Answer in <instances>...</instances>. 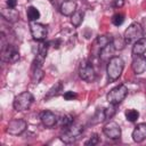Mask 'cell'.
Listing matches in <instances>:
<instances>
[{
    "mask_svg": "<svg viewBox=\"0 0 146 146\" xmlns=\"http://www.w3.org/2000/svg\"><path fill=\"white\" fill-rule=\"evenodd\" d=\"M123 68H124V62L122 60L121 57H119V56L111 57L107 63V67H106L108 80L110 81L117 80L123 72Z\"/></svg>",
    "mask_w": 146,
    "mask_h": 146,
    "instance_id": "1",
    "label": "cell"
},
{
    "mask_svg": "<svg viewBox=\"0 0 146 146\" xmlns=\"http://www.w3.org/2000/svg\"><path fill=\"white\" fill-rule=\"evenodd\" d=\"M83 130L84 127L81 123L73 122L71 125L65 128L64 133L60 136V140L65 144H73L80 138V136L83 133Z\"/></svg>",
    "mask_w": 146,
    "mask_h": 146,
    "instance_id": "2",
    "label": "cell"
},
{
    "mask_svg": "<svg viewBox=\"0 0 146 146\" xmlns=\"http://www.w3.org/2000/svg\"><path fill=\"white\" fill-rule=\"evenodd\" d=\"M34 102V97L31 92L29 91H24V92H21L19 95H17L14 99V108L18 112H22V111H26L31 107V105L33 104Z\"/></svg>",
    "mask_w": 146,
    "mask_h": 146,
    "instance_id": "3",
    "label": "cell"
},
{
    "mask_svg": "<svg viewBox=\"0 0 146 146\" xmlns=\"http://www.w3.org/2000/svg\"><path fill=\"white\" fill-rule=\"evenodd\" d=\"M143 34H144L143 26L139 23L133 22L124 31L123 39H124V41L127 43H135L137 40H139L140 38H143Z\"/></svg>",
    "mask_w": 146,
    "mask_h": 146,
    "instance_id": "4",
    "label": "cell"
},
{
    "mask_svg": "<svg viewBox=\"0 0 146 146\" xmlns=\"http://www.w3.org/2000/svg\"><path fill=\"white\" fill-rule=\"evenodd\" d=\"M128 95V88L124 84H119L110 90L106 98L107 102L112 105H119Z\"/></svg>",
    "mask_w": 146,
    "mask_h": 146,
    "instance_id": "5",
    "label": "cell"
},
{
    "mask_svg": "<svg viewBox=\"0 0 146 146\" xmlns=\"http://www.w3.org/2000/svg\"><path fill=\"white\" fill-rule=\"evenodd\" d=\"M79 75L86 82H92L96 79V71L91 62L83 60L79 66Z\"/></svg>",
    "mask_w": 146,
    "mask_h": 146,
    "instance_id": "6",
    "label": "cell"
},
{
    "mask_svg": "<svg viewBox=\"0 0 146 146\" xmlns=\"http://www.w3.org/2000/svg\"><path fill=\"white\" fill-rule=\"evenodd\" d=\"M27 128V122L23 119H14L7 124V132L13 136L22 135Z\"/></svg>",
    "mask_w": 146,
    "mask_h": 146,
    "instance_id": "7",
    "label": "cell"
},
{
    "mask_svg": "<svg viewBox=\"0 0 146 146\" xmlns=\"http://www.w3.org/2000/svg\"><path fill=\"white\" fill-rule=\"evenodd\" d=\"M30 31L34 40L36 41H43L48 34V29L43 24L36 23V22H30Z\"/></svg>",
    "mask_w": 146,
    "mask_h": 146,
    "instance_id": "8",
    "label": "cell"
},
{
    "mask_svg": "<svg viewBox=\"0 0 146 146\" xmlns=\"http://www.w3.org/2000/svg\"><path fill=\"white\" fill-rule=\"evenodd\" d=\"M1 59L7 63H15L19 59V52L11 44L7 43L1 47Z\"/></svg>",
    "mask_w": 146,
    "mask_h": 146,
    "instance_id": "9",
    "label": "cell"
},
{
    "mask_svg": "<svg viewBox=\"0 0 146 146\" xmlns=\"http://www.w3.org/2000/svg\"><path fill=\"white\" fill-rule=\"evenodd\" d=\"M103 132L105 133L106 137H108L110 139H119L121 137V128L120 125L114 122V121H110L107 122L104 128H103Z\"/></svg>",
    "mask_w": 146,
    "mask_h": 146,
    "instance_id": "10",
    "label": "cell"
},
{
    "mask_svg": "<svg viewBox=\"0 0 146 146\" xmlns=\"http://www.w3.org/2000/svg\"><path fill=\"white\" fill-rule=\"evenodd\" d=\"M132 71L136 74H141L146 71V57L143 55H136L131 63Z\"/></svg>",
    "mask_w": 146,
    "mask_h": 146,
    "instance_id": "11",
    "label": "cell"
},
{
    "mask_svg": "<svg viewBox=\"0 0 146 146\" xmlns=\"http://www.w3.org/2000/svg\"><path fill=\"white\" fill-rule=\"evenodd\" d=\"M132 139L136 143H141L146 139V123H139L132 131Z\"/></svg>",
    "mask_w": 146,
    "mask_h": 146,
    "instance_id": "12",
    "label": "cell"
},
{
    "mask_svg": "<svg viewBox=\"0 0 146 146\" xmlns=\"http://www.w3.org/2000/svg\"><path fill=\"white\" fill-rule=\"evenodd\" d=\"M40 119H41L43 125H46V127H48V128L54 127V125L58 122L57 115H56L55 113H52L51 111H44V112H42Z\"/></svg>",
    "mask_w": 146,
    "mask_h": 146,
    "instance_id": "13",
    "label": "cell"
},
{
    "mask_svg": "<svg viewBox=\"0 0 146 146\" xmlns=\"http://www.w3.org/2000/svg\"><path fill=\"white\" fill-rule=\"evenodd\" d=\"M59 10L64 16H72L76 11V3L73 0H64L59 7Z\"/></svg>",
    "mask_w": 146,
    "mask_h": 146,
    "instance_id": "14",
    "label": "cell"
},
{
    "mask_svg": "<svg viewBox=\"0 0 146 146\" xmlns=\"http://www.w3.org/2000/svg\"><path fill=\"white\" fill-rule=\"evenodd\" d=\"M112 42V38L111 35H98L96 41H95V48L97 49L96 51V55H99L100 51Z\"/></svg>",
    "mask_w": 146,
    "mask_h": 146,
    "instance_id": "15",
    "label": "cell"
},
{
    "mask_svg": "<svg viewBox=\"0 0 146 146\" xmlns=\"http://www.w3.org/2000/svg\"><path fill=\"white\" fill-rule=\"evenodd\" d=\"M1 13V16L6 19V21H9V22H16L18 19V11L16 9H13V8H1L0 10Z\"/></svg>",
    "mask_w": 146,
    "mask_h": 146,
    "instance_id": "16",
    "label": "cell"
},
{
    "mask_svg": "<svg viewBox=\"0 0 146 146\" xmlns=\"http://www.w3.org/2000/svg\"><path fill=\"white\" fill-rule=\"evenodd\" d=\"M146 52V38H140L137 40L132 46V54L136 55H144Z\"/></svg>",
    "mask_w": 146,
    "mask_h": 146,
    "instance_id": "17",
    "label": "cell"
},
{
    "mask_svg": "<svg viewBox=\"0 0 146 146\" xmlns=\"http://www.w3.org/2000/svg\"><path fill=\"white\" fill-rule=\"evenodd\" d=\"M62 90H63V84H62L60 81H58L56 84H54V86L48 90V92H47L46 96H44V99L48 100V99H50V98H52V97L58 96Z\"/></svg>",
    "mask_w": 146,
    "mask_h": 146,
    "instance_id": "18",
    "label": "cell"
},
{
    "mask_svg": "<svg viewBox=\"0 0 146 146\" xmlns=\"http://www.w3.org/2000/svg\"><path fill=\"white\" fill-rule=\"evenodd\" d=\"M105 120H106V119H105V110H104V108H97V111L95 112L94 116L91 117L90 123H91V124H97V123L104 122Z\"/></svg>",
    "mask_w": 146,
    "mask_h": 146,
    "instance_id": "19",
    "label": "cell"
},
{
    "mask_svg": "<svg viewBox=\"0 0 146 146\" xmlns=\"http://www.w3.org/2000/svg\"><path fill=\"white\" fill-rule=\"evenodd\" d=\"M26 15H27V18L30 22H36L39 18H40V11L33 7V6H30L26 10Z\"/></svg>",
    "mask_w": 146,
    "mask_h": 146,
    "instance_id": "20",
    "label": "cell"
},
{
    "mask_svg": "<svg viewBox=\"0 0 146 146\" xmlns=\"http://www.w3.org/2000/svg\"><path fill=\"white\" fill-rule=\"evenodd\" d=\"M82 21H83V13H82V11L76 10V11L71 16V23H72V25H73L74 27L80 26V24L82 23Z\"/></svg>",
    "mask_w": 146,
    "mask_h": 146,
    "instance_id": "21",
    "label": "cell"
},
{
    "mask_svg": "<svg viewBox=\"0 0 146 146\" xmlns=\"http://www.w3.org/2000/svg\"><path fill=\"white\" fill-rule=\"evenodd\" d=\"M43 78V71L41 67H33L32 68V81L34 83H38Z\"/></svg>",
    "mask_w": 146,
    "mask_h": 146,
    "instance_id": "22",
    "label": "cell"
},
{
    "mask_svg": "<svg viewBox=\"0 0 146 146\" xmlns=\"http://www.w3.org/2000/svg\"><path fill=\"white\" fill-rule=\"evenodd\" d=\"M72 123H73V116L70 115V114L63 115V116L59 119V121H58V124H59L62 128H67V127L71 125Z\"/></svg>",
    "mask_w": 146,
    "mask_h": 146,
    "instance_id": "23",
    "label": "cell"
},
{
    "mask_svg": "<svg viewBox=\"0 0 146 146\" xmlns=\"http://www.w3.org/2000/svg\"><path fill=\"white\" fill-rule=\"evenodd\" d=\"M125 117L128 121L130 122H135L138 120L139 117V112L137 110H133V108H130V110H127L125 111Z\"/></svg>",
    "mask_w": 146,
    "mask_h": 146,
    "instance_id": "24",
    "label": "cell"
},
{
    "mask_svg": "<svg viewBox=\"0 0 146 146\" xmlns=\"http://www.w3.org/2000/svg\"><path fill=\"white\" fill-rule=\"evenodd\" d=\"M112 44H113L115 50H122L125 47L127 42L124 41L123 38H113L112 39Z\"/></svg>",
    "mask_w": 146,
    "mask_h": 146,
    "instance_id": "25",
    "label": "cell"
},
{
    "mask_svg": "<svg viewBox=\"0 0 146 146\" xmlns=\"http://www.w3.org/2000/svg\"><path fill=\"white\" fill-rule=\"evenodd\" d=\"M124 22V15L123 14H115L112 18V23L115 25V26H120L122 25Z\"/></svg>",
    "mask_w": 146,
    "mask_h": 146,
    "instance_id": "26",
    "label": "cell"
},
{
    "mask_svg": "<svg viewBox=\"0 0 146 146\" xmlns=\"http://www.w3.org/2000/svg\"><path fill=\"white\" fill-rule=\"evenodd\" d=\"M115 106H116V105H112V104H111V106H110V107L104 108V110H105V119H106V120H108V119L113 117V115L116 113Z\"/></svg>",
    "mask_w": 146,
    "mask_h": 146,
    "instance_id": "27",
    "label": "cell"
},
{
    "mask_svg": "<svg viewBox=\"0 0 146 146\" xmlns=\"http://www.w3.org/2000/svg\"><path fill=\"white\" fill-rule=\"evenodd\" d=\"M98 143H99V137H98L97 133H94V135L90 136V138L84 143V145H91V146H94V145H97Z\"/></svg>",
    "mask_w": 146,
    "mask_h": 146,
    "instance_id": "28",
    "label": "cell"
},
{
    "mask_svg": "<svg viewBox=\"0 0 146 146\" xmlns=\"http://www.w3.org/2000/svg\"><path fill=\"white\" fill-rule=\"evenodd\" d=\"M75 98H78V95L75 92H73V91H66V92H64V99H66V100H73Z\"/></svg>",
    "mask_w": 146,
    "mask_h": 146,
    "instance_id": "29",
    "label": "cell"
},
{
    "mask_svg": "<svg viewBox=\"0 0 146 146\" xmlns=\"http://www.w3.org/2000/svg\"><path fill=\"white\" fill-rule=\"evenodd\" d=\"M6 5H7V7L15 9L16 6H17V0H7L6 1Z\"/></svg>",
    "mask_w": 146,
    "mask_h": 146,
    "instance_id": "30",
    "label": "cell"
},
{
    "mask_svg": "<svg viewBox=\"0 0 146 146\" xmlns=\"http://www.w3.org/2000/svg\"><path fill=\"white\" fill-rule=\"evenodd\" d=\"M114 6H116V7H122V6H123V0H115Z\"/></svg>",
    "mask_w": 146,
    "mask_h": 146,
    "instance_id": "31",
    "label": "cell"
}]
</instances>
